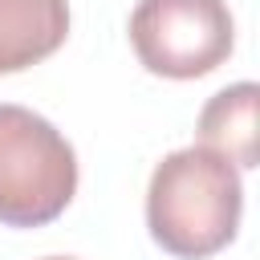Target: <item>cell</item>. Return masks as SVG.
<instances>
[{
    "label": "cell",
    "mask_w": 260,
    "mask_h": 260,
    "mask_svg": "<svg viewBox=\"0 0 260 260\" xmlns=\"http://www.w3.org/2000/svg\"><path fill=\"white\" fill-rule=\"evenodd\" d=\"M77 195V154L37 110L0 102V223L45 228Z\"/></svg>",
    "instance_id": "cell-2"
},
{
    "label": "cell",
    "mask_w": 260,
    "mask_h": 260,
    "mask_svg": "<svg viewBox=\"0 0 260 260\" xmlns=\"http://www.w3.org/2000/svg\"><path fill=\"white\" fill-rule=\"evenodd\" d=\"M256 110H260V89L256 81H236L219 93L207 98L199 110V146L215 150L228 158L236 171H252L260 162L256 150Z\"/></svg>",
    "instance_id": "cell-5"
},
{
    "label": "cell",
    "mask_w": 260,
    "mask_h": 260,
    "mask_svg": "<svg viewBox=\"0 0 260 260\" xmlns=\"http://www.w3.org/2000/svg\"><path fill=\"white\" fill-rule=\"evenodd\" d=\"M244 215L240 171L207 146L171 150L146 187V228L150 240L179 260H207L223 252Z\"/></svg>",
    "instance_id": "cell-1"
},
{
    "label": "cell",
    "mask_w": 260,
    "mask_h": 260,
    "mask_svg": "<svg viewBox=\"0 0 260 260\" xmlns=\"http://www.w3.org/2000/svg\"><path fill=\"white\" fill-rule=\"evenodd\" d=\"M130 45L146 73L195 81L232 57L236 20L228 0H138L130 12Z\"/></svg>",
    "instance_id": "cell-3"
},
{
    "label": "cell",
    "mask_w": 260,
    "mask_h": 260,
    "mask_svg": "<svg viewBox=\"0 0 260 260\" xmlns=\"http://www.w3.org/2000/svg\"><path fill=\"white\" fill-rule=\"evenodd\" d=\"M69 37L65 0H0V73H20L53 57Z\"/></svg>",
    "instance_id": "cell-4"
},
{
    "label": "cell",
    "mask_w": 260,
    "mask_h": 260,
    "mask_svg": "<svg viewBox=\"0 0 260 260\" xmlns=\"http://www.w3.org/2000/svg\"><path fill=\"white\" fill-rule=\"evenodd\" d=\"M45 260H73V256H45Z\"/></svg>",
    "instance_id": "cell-6"
}]
</instances>
